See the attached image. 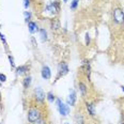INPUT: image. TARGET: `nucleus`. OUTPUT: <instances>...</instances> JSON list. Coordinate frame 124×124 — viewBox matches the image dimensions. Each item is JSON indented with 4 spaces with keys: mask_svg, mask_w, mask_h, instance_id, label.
<instances>
[{
    "mask_svg": "<svg viewBox=\"0 0 124 124\" xmlns=\"http://www.w3.org/2000/svg\"><path fill=\"white\" fill-rule=\"evenodd\" d=\"M41 116H42V112L38 107H30V109L28 110V121L31 124H33L37 120L42 118Z\"/></svg>",
    "mask_w": 124,
    "mask_h": 124,
    "instance_id": "obj_1",
    "label": "nucleus"
},
{
    "mask_svg": "<svg viewBox=\"0 0 124 124\" xmlns=\"http://www.w3.org/2000/svg\"><path fill=\"white\" fill-rule=\"evenodd\" d=\"M112 18L116 24L123 25L124 24V11L121 8H116L112 12Z\"/></svg>",
    "mask_w": 124,
    "mask_h": 124,
    "instance_id": "obj_2",
    "label": "nucleus"
},
{
    "mask_svg": "<svg viewBox=\"0 0 124 124\" xmlns=\"http://www.w3.org/2000/svg\"><path fill=\"white\" fill-rule=\"evenodd\" d=\"M56 104L57 107H58V110L60 112V115L62 117H66V116L70 113V107L68 104H64L61 101V99H56Z\"/></svg>",
    "mask_w": 124,
    "mask_h": 124,
    "instance_id": "obj_3",
    "label": "nucleus"
},
{
    "mask_svg": "<svg viewBox=\"0 0 124 124\" xmlns=\"http://www.w3.org/2000/svg\"><path fill=\"white\" fill-rule=\"evenodd\" d=\"M70 69H69V65L66 62L62 61L58 64V74H57V79H59L60 77H63L65 76L66 74L69 73Z\"/></svg>",
    "mask_w": 124,
    "mask_h": 124,
    "instance_id": "obj_4",
    "label": "nucleus"
},
{
    "mask_svg": "<svg viewBox=\"0 0 124 124\" xmlns=\"http://www.w3.org/2000/svg\"><path fill=\"white\" fill-rule=\"evenodd\" d=\"M46 11L49 12L53 15H57L60 11V2L59 1H54L50 2L49 4L46 6Z\"/></svg>",
    "mask_w": 124,
    "mask_h": 124,
    "instance_id": "obj_5",
    "label": "nucleus"
},
{
    "mask_svg": "<svg viewBox=\"0 0 124 124\" xmlns=\"http://www.w3.org/2000/svg\"><path fill=\"white\" fill-rule=\"evenodd\" d=\"M34 99L38 103H40V104H43L44 101H45V99H46L45 93H44V91L41 89L40 87H38V88L34 89Z\"/></svg>",
    "mask_w": 124,
    "mask_h": 124,
    "instance_id": "obj_6",
    "label": "nucleus"
},
{
    "mask_svg": "<svg viewBox=\"0 0 124 124\" xmlns=\"http://www.w3.org/2000/svg\"><path fill=\"white\" fill-rule=\"evenodd\" d=\"M81 71L84 72V74L86 75V77L88 79L91 78V65H90V61L89 60H84L82 61Z\"/></svg>",
    "mask_w": 124,
    "mask_h": 124,
    "instance_id": "obj_7",
    "label": "nucleus"
},
{
    "mask_svg": "<svg viewBox=\"0 0 124 124\" xmlns=\"http://www.w3.org/2000/svg\"><path fill=\"white\" fill-rule=\"evenodd\" d=\"M50 28L54 32H58L61 28V24H60V20L58 18H53L50 20Z\"/></svg>",
    "mask_w": 124,
    "mask_h": 124,
    "instance_id": "obj_8",
    "label": "nucleus"
},
{
    "mask_svg": "<svg viewBox=\"0 0 124 124\" xmlns=\"http://www.w3.org/2000/svg\"><path fill=\"white\" fill-rule=\"evenodd\" d=\"M76 100H77V96H76V92L74 90H70V94L68 96V105H71V106H74L75 103H76Z\"/></svg>",
    "mask_w": 124,
    "mask_h": 124,
    "instance_id": "obj_9",
    "label": "nucleus"
},
{
    "mask_svg": "<svg viewBox=\"0 0 124 124\" xmlns=\"http://www.w3.org/2000/svg\"><path fill=\"white\" fill-rule=\"evenodd\" d=\"M41 75H42V78L43 79H50V77H51V71H50V69L48 68L47 65H44L43 68H42V71H41Z\"/></svg>",
    "mask_w": 124,
    "mask_h": 124,
    "instance_id": "obj_10",
    "label": "nucleus"
},
{
    "mask_svg": "<svg viewBox=\"0 0 124 124\" xmlns=\"http://www.w3.org/2000/svg\"><path fill=\"white\" fill-rule=\"evenodd\" d=\"M74 121L76 122V124H86V120L85 117L81 112H76L74 116Z\"/></svg>",
    "mask_w": 124,
    "mask_h": 124,
    "instance_id": "obj_11",
    "label": "nucleus"
},
{
    "mask_svg": "<svg viewBox=\"0 0 124 124\" xmlns=\"http://www.w3.org/2000/svg\"><path fill=\"white\" fill-rule=\"evenodd\" d=\"M86 108L88 110V113L90 116H95V105L93 103H90V102H87L86 103Z\"/></svg>",
    "mask_w": 124,
    "mask_h": 124,
    "instance_id": "obj_12",
    "label": "nucleus"
},
{
    "mask_svg": "<svg viewBox=\"0 0 124 124\" xmlns=\"http://www.w3.org/2000/svg\"><path fill=\"white\" fill-rule=\"evenodd\" d=\"M28 28H29V32L30 33H37L38 31H39V26L37 23H34V22H29L28 23Z\"/></svg>",
    "mask_w": 124,
    "mask_h": 124,
    "instance_id": "obj_13",
    "label": "nucleus"
},
{
    "mask_svg": "<svg viewBox=\"0 0 124 124\" xmlns=\"http://www.w3.org/2000/svg\"><path fill=\"white\" fill-rule=\"evenodd\" d=\"M31 81H32V77L31 76H26L24 79H23V87H24L25 90H27L28 88L30 87Z\"/></svg>",
    "mask_w": 124,
    "mask_h": 124,
    "instance_id": "obj_14",
    "label": "nucleus"
},
{
    "mask_svg": "<svg viewBox=\"0 0 124 124\" xmlns=\"http://www.w3.org/2000/svg\"><path fill=\"white\" fill-rule=\"evenodd\" d=\"M28 66L27 65H19L16 68V74L17 75H23V74H26L28 72Z\"/></svg>",
    "mask_w": 124,
    "mask_h": 124,
    "instance_id": "obj_15",
    "label": "nucleus"
},
{
    "mask_svg": "<svg viewBox=\"0 0 124 124\" xmlns=\"http://www.w3.org/2000/svg\"><path fill=\"white\" fill-rule=\"evenodd\" d=\"M78 88H79V91L82 95H86L87 92H88V88H87V85L82 81H79L78 82Z\"/></svg>",
    "mask_w": 124,
    "mask_h": 124,
    "instance_id": "obj_16",
    "label": "nucleus"
},
{
    "mask_svg": "<svg viewBox=\"0 0 124 124\" xmlns=\"http://www.w3.org/2000/svg\"><path fill=\"white\" fill-rule=\"evenodd\" d=\"M40 34H41V40L42 42H46L47 41V31L45 29H40Z\"/></svg>",
    "mask_w": 124,
    "mask_h": 124,
    "instance_id": "obj_17",
    "label": "nucleus"
},
{
    "mask_svg": "<svg viewBox=\"0 0 124 124\" xmlns=\"http://www.w3.org/2000/svg\"><path fill=\"white\" fill-rule=\"evenodd\" d=\"M46 99L48 100V102L49 103H54L56 101V96H55V94H54L53 92H48L47 94H46Z\"/></svg>",
    "mask_w": 124,
    "mask_h": 124,
    "instance_id": "obj_18",
    "label": "nucleus"
},
{
    "mask_svg": "<svg viewBox=\"0 0 124 124\" xmlns=\"http://www.w3.org/2000/svg\"><path fill=\"white\" fill-rule=\"evenodd\" d=\"M24 16H25V20H26V23H29L31 22V13L29 11H25L24 12Z\"/></svg>",
    "mask_w": 124,
    "mask_h": 124,
    "instance_id": "obj_19",
    "label": "nucleus"
},
{
    "mask_svg": "<svg viewBox=\"0 0 124 124\" xmlns=\"http://www.w3.org/2000/svg\"><path fill=\"white\" fill-rule=\"evenodd\" d=\"M78 4H79V0H72V2H71V10H76L77 9V7H78Z\"/></svg>",
    "mask_w": 124,
    "mask_h": 124,
    "instance_id": "obj_20",
    "label": "nucleus"
},
{
    "mask_svg": "<svg viewBox=\"0 0 124 124\" xmlns=\"http://www.w3.org/2000/svg\"><path fill=\"white\" fill-rule=\"evenodd\" d=\"M8 58H9V61H10L11 66H12V68H15V62H14V58H13V56L9 55V56H8Z\"/></svg>",
    "mask_w": 124,
    "mask_h": 124,
    "instance_id": "obj_21",
    "label": "nucleus"
},
{
    "mask_svg": "<svg viewBox=\"0 0 124 124\" xmlns=\"http://www.w3.org/2000/svg\"><path fill=\"white\" fill-rule=\"evenodd\" d=\"M33 124H46V120L43 118H40L39 120H37Z\"/></svg>",
    "mask_w": 124,
    "mask_h": 124,
    "instance_id": "obj_22",
    "label": "nucleus"
},
{
    "mask_svg": "<svg viewBox=\"0 0 124 124\" xmlns=\"http://www.w3.org/2000/svg\"><path fill=\"white\" fill-rule=\"evenodd\" d=\"M85 42H86V45H90V42H91V39H90L89 33H86V38H85Z\"/></svg>",
    "mask_w": 124,
    "mask_h": 124,
    "instance_id": "obj_23",
    "label": "nucleus"
},
{
    "mask_svg": "<svg viewBox=\"0 0 124 124\" xmlns=\"http://www.w3.org/2000/svg\"><path fill=\"white\" fill-rule=\"evenodd\" d=\"M7 81V76L4 74H0V82H6Z\"/></svg>",
    "mask_w": 124,
    "mask_h": 124,
    "instance_id": "obj_24",
    "label": "nucleus"
},
{
    "mask_svg": "<svg viewBox=\"0 0 124 124\" xmlns=\"http://www.w3.org/2000/svg\"><path fill=\"white\" fill-rule=\"evenodd\" d=\"M0 39H1V41H2V42H3V45L7 47V41H6V38H4V35L2 34L1 32H0Z\"/></svg>",
    "mask_w": 124,
    "mask_h": 124,
    "instance_id": "obj_25",
    "label": "nucleus"
},
{
    "mask_svg": "<svg viewBox=\"0 0 124 124\" xmlns=\"http://www.w3.org/2000/svg\"><path fill=\"white\" fill-rule=\"evenodd\" d=\"M30 6V0H24V8L25 9H28Z\"/></svg>",
    "mask_w": 124,
    "mask_h": 124,
    "instance_id": "obj_26",
    "label": "nucleus"
},
{
    "mask_svg": "<svg viewBox=\"0 0 124 124\" xmlns=\"http://www.w3.org/2000/svg\"><path fill=\"white\" fill-rule=\"evenodd\" d=\"M31 41H32V43H33V46H34V47H37V43H35L34 38H31Z\"/></svg>",
    "mask_w": 124,
    "mask_h": 124,
    "instance_id": "obj_27",
    "label": "nucleus"
},
{
    "mask_svg": "<svg viewBox=\"0 0 124 124\" xmlns=\"http://www.w3.org/2000/svg\"><path fill=\"white\" fill-rule=\"evenodd\" d=\"M121 89H122V91L124 92V86H121Z\"/></svg>",
    "mask_w": 124,
    "mask_h": 124,
    "instance_id": "obj_28",
    "label": "nucleus"
},
{
    "mask_svg": "<svg viewBox=\"0 0 124 124\" xmlns=\"http://www.w3.org/2000/svg\"><path fill=\"white\" fill-rule=\"evenodd\" d=\"M66 1H68V0H63V2H66Z\"/></svg>",
    "mask_w": 124,
    "mask_h": 124,
    "instance_id": "obj_29",
    "label": "nucleus"
},
{
    "mask_svg": "<svg viewBox=\"0 0 124 124\" xmlns=\"http://www.w3.org/2000/svg\"><path fill=\"white\" fill-rule=\"evenodd\" d=\"M64 124H70V123H68V122H66V123H64Z\"/></svg>",
    "mask_w": 124,
    "mask_h": 124,
    "instance_id": "obj_30",
    "label": "nucleus"
},
{
    "mask_svg": "<svg viewBox=\"0 0 124 124\" xmlns=\"http://www.w3.org/2000/svg\"><path fill=\"white\" fill-rule=\"evenodd\" d=\"M121 124H124V122H122V123H121Z\"/></svg>",
    "mask_w": 124,
    "mask_h": 124,
    "instance_id": "obj_31",
    "label": "nucleus"
},
{
    "mask_svg": "<svg viewBox=\"0 0 124 124\" xmlns=\"http://www.w3.org/2000/svg\"><path fill=\"white\" fill-rule=\"evenodd\" d=\"M49 124H51V123H49Z\"/></svg>",
    "mask_w": 124,
    "mask_h": 124,
    "instance_id": "obj_32",
    "label": "nucleus"
},
{
    "mask_svg": "<svg viewBox=\"0 0 124 124\" xmlns=\"http://www.w3.org/2000/svg\"><path fill=\"white\" fill-rule=\"evenodd\" d=\"M0 84H1V82H0Z\"/></svg>",
    "mask_w": 124,
    "mask_h": 124,
    "instance_id": "obj_33",
    "label": "nucleus"
}]
</instances>
